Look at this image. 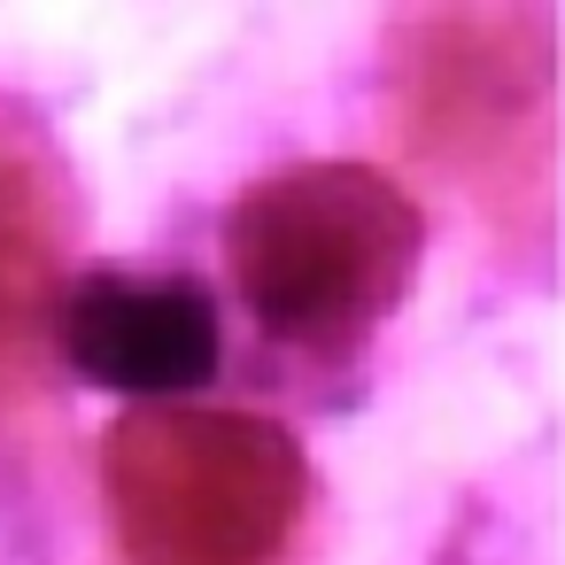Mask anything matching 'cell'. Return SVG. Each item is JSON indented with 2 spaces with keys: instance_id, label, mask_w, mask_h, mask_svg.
<instances>
[{
  "instance_id": "6da1fadb",
  "label": "cell",
  "mask_w": 565,
  "mask_h": 565,
  "mask_svg": "<svg viewBox=\"0 0 565 565\" xmlns=\"http://www.w3.org/2000/svg\"><path fill=\"white\" fill-rule=\"evenodd\" d=\"M102 495L125 565H271L302 526L310 465L271 418L132 403L102 441Z\"/></svg>"
},
{
  "instance_id": "7a4b0ae2",
  "label": "cell",
  "mask_w": 565,
  "mask_h": 565,
  "mask_svg": "<svg viewBox=\"0 0 565 565\" xmlns=\"http://www.w3.org/2000/svg\"><path fill=\"white\" fill-rule=\"evenodd\" d=\"M248 310L302 349H341L395 310L418 271V210L364 163H302L248 186L225 217Z\"/></svg>"
},
{
  "instance_id": "3957f363",
  "label": "cell",
  "mask_w": 565,
  "mask_h": 565,
  "mask_svg": "<svg viewBox=\"0 0 565 565\" xmlns=\"http://www.w3.org/2000/svg\"><path fill=\"white\" fill-rule=\"evenodd\" d=\"M47 341L94 387L132 403H179L225 356L217 302L202 279H148V271H86L63 287Z\"/></svg>"
},
{
  "instance_id": "277c9868",
  "label": "cell",
  "mask_w": 565,
  "mask_h": 565,
  "mask_svg": "<svg viewBox=\"0 0 565 565\" xmlns=\"http://www.w3.org/2000/svg\"><path fill=\"white\" fill-rule=\"evenodd\" d=\"M411 140L449 171H511V140L542 148L550 63L542 47L511 55L503 17H441L426 24V55H411Z\"/></svg>"
},
{
  "instance_id": "5b68a950",
  "label": "cell",
  "mask_w": 565,
  "mask_h": 565,
  "mask_svg": "<svg viewBox=\"0 0 565 565\" xmlns=\"http://www.w3.org/2000/svg\"><path fill=\"white\" fill-rule=\"evenodd\" d=\"M63 194L24 125L0 117V372H24L63 302Z\"/></svg>"
}]
</instances>
